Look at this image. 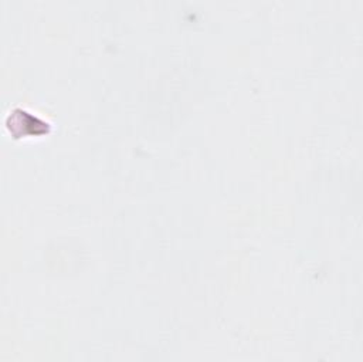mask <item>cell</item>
Listing matches in <instances>:
<instances>
[{"label": "cell", "mask_w": 363, "mask_h": 362, "mask_svg": "<svg viewBox=\"0 0 363 362\" xmlns=\"http://www.w3.org/2000/svg\"><path fill=\"white\" fill-rule=\"evenodd\" d=\"M6 128L13 138L41 136L48 133V124H44L21 108H14L9 112L6 118Z\"/></svg>", "instance_id": "cell-1"}]
</instances>
